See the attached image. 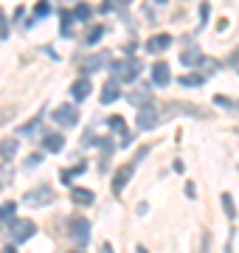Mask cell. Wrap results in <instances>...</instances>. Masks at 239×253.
Instances as JSON below:
<instances>
[{"instance_id":"8992f818","label":"cell","mask_w":239,"mask_h":253,"mask_svg":"<svg viewBox=\"0 0 239 253\" xmlns=\"http://www.w3.org/2000/svg\"><path fill=\"white\" fill-rule=\"evenodd\" d=\"M132 169H135V166H132V163H127V166H121L119 172H116V177H113V191H116V194H121V191H124V186H127L129 177H132Z\"/></svg>"},{"instance_id":"f1b7e54d","label":"cell","mask_w":239,"mask_h":253,"mask_svg":"<svg viewBox=\"0 0 239 253\" xmlns=\"http://www.w3.org/2000/svg\"><path fill=\"white\" fill-rule=\"evenodd\" d=\"M0 37H9V28H6V14L0 9Z\"/></svg>"},{"instance_id":"9c48e42d","label":"cell","mask_w":239,"mask_h":253,"mask_svg":"<svg viewBox=\"0 0 239 253\" xmlns=\"http://www.w3.org/2000/svg\"><path fill=\"white\" fill-rule=\"evenodd\" d=\"M169 79H172V73H169V65H155V68H152V82H155L158 87H166V84H169Z\"/></svg>"},{"instance_id":"4fadbf2b","label":"cell","mask_w":239,"mask_h":253,"mask_svg":"<svg viewBox=\"0 0 239 253\" xmlns=\"http://www.w3.org/2000/svg\"><path fill=\"white\" fill-rule=\"evenodd\" d=\"M14 152H17V138H6V141L0 144V155H3L6 161H11V158H14Z\"/></svg>"},{"instance_id":"ba28073f","label":"cell","mask_w":239,"mask_h":253,"mask_svg":"<svg viewBox=\"0 0 239 253\" xmlns=\"http://www.w3.org/2000/svg\"><path fill=\"white\" fill-rule=\"evenodd\" d=\"M90 79H79V82H74V84H71V96H74L76 101H82V99H87V96H90Z\"/></svg>"},{"instance_id":"ffe728a7","label":"cell","mask_w":239,"mask_h":253,"mask_svg":"<svg viewBox=\"0 0 239 253\" xmlns=\"http://www.w3.org/2000/svg\"><path fill=\"white\" fill-rule=\"evenodd\" d=\"M222 208H225V214H228V219L237 217V208H234V197L231 194H222Z\"/></svg>"},{"instance_id":"d6986e66","label":"cell","mask_w":239,"mask_h":253,"mask_svg":"<svg viewBox=\"0 0 239 253\" xmlns=\"http://www.w3.org/2000/svg\"><path fill=\"white\" fill-rule=\"evenodd\" d=\"M177 82H180V84H186V87H200L202 76H200V73H192V76H180Z\"/></svg>"},{"instance_id":"3957f363","label":"cell","mask_w":239,"mask_h":253,"mask_svg":"<svg viewBox=\"0 0 239 253\" xmlns=\"http://www.w3.org/2000/svg\"><path fill=\"white\" fill-rule=\"evenodd\" d=\"M37 234V225L31 222V219H17L14 225H11V236H14V242H26L31 236Z\"/></svg>"},{"instance_id":"e575fe53","label":"cell","mask_w":239,"mask_h":253,"mask_svg":"<svg viewBox=\"0 0 239 253\" xmlns=\"http://www.w3.org/2000/svg\"><path fill=\"white\" fill-rule=\"evenodd\" d=\"M71 253H84V251H71Z\"/></svg>"},{"instance_id":"484cf974","label":"cell","mask_w":239,"mask_h":253,"mask_svg":"<svg viewBox=\"0 0 239 253\" xmlns=\"http://www.w3.org/2000/svg\"><path fill=\"white\" fill-rule=\"evenodd\" d=\"M82 172H84V163H79V166H76V169H71V172H65V169H62V174H59V177L68 183L71 177H74V174H82Z\"/></svg>"},{"instance_id":"2e32d148","label":"cell","mask_w":239,"mask_h":253,"mask_svg":"<svg viewBox=\"0 0 239 253\" xmlns=\"http://www.w3.org/2000/svg\"><path fill=\"white\" fill-rule=\"evenodd\" d=\"M116 99H119V87H116V82H107V84H104V93H101V101L110 104V101H116Z\"/></svg>"},{"instance_id":"4316f807","label":"cell","mask_w":239,"mask_h":253,"mask_svg":"<svg viewBox=\"0 0 239 253\" xmlns=\"http://www.w3.org/2000/svg\"><path fill=\"white\" fill-rule=\"evenodd\" d=\"M14 211H17V203H6L0 214H3V219H11V217H14Z\"/></svg>"},{"instance_id":"cb8c5ba5","label":"cell","mask_w":239,"mask_h":253,"mask_svg":"<svg viewBox=\"0 0 239 253\" xmlns=\"http://www.w3.org/2000/svg\"><path fill=\"white\" fill-rule=\"evenodd\" d=\"M101 34H104V26H96L90 34H87V42H90V45H96V42L101 40Z\"/></svg>"},{"instance_id":"836d02e7","label":"cell","mask_w":239,"mask_h":253,"mask_svg":"<svg viewBox=\"0 0 239 253\" xmlns=\"http://www.w3.org/2000/svg\"><path fill=\"white\" fill-rule=\"evenodd\" d=\"M0 228H3V214H0Z\"/></svg>"},{"instance_id":"5bb4252c","label":"cell","mask_w":239,"mask_h":253,"mask_svg":"<svg viewBox=\"0 0 239 253\" xmlns=\"http://www.w3.org/2000/svg\"><path fill=\"white\" fill-rule=\"evenodd\" d=\"M200 59H202L200 48H189V51L180 54V62H183V65H200Z\"/></svg>"},{"instance_id":"ac0fdd59","label":"cell","mask_w":239,"mask_h":253,"mask_svg":"<svg viewBox=\"0 0 239 253\" xmlns=\"http://www.w3.org/2000/svg\"><path fill=\"white\" fill-rule=\"evenodd\" d=\"M65 37L74 34V14H68V11H62V28H59Z\"/></svg>"},{"instance_id":"7a4b0ae2","label":"cell","mask_w":239,"mask_h":253,"mask_svg":"<svg viewBox=\"0 0 239 253\" xmlns=\"http://www.w3.org/2000/svg\"><path fill=\"white\" fill-rule=\"evenodd\" d=\"M54 200V189H48V186H40V189H34V191H28L26 197H23V206H48Z\"/></svg>"},{"instance_id":"30bf717a","label":"cell","mask_w":239,"mask_h":253,"mask_svg":"<svg viewBox=\"0 0 239 253\" xmlns=\"http://www.w3.org/2000/svg\"><path fill=\"white\" fill-rule=\"evenodd\" d=\"M62 146H65V138L56 135V132H51V135L42 138V149H45V152H59Z\"/></svg>"},{"instance_id":"8fae6325","label":"cell","mask_w":239,"mask_h":253,"mask_svg":"<svg viewBox=\"0 0 239 253\" xmlns=\"http://www.w3.org/2000/svg\"><path fill=\"white\" fill-rule=\"evenodd\" d=\"M129 104H138V107H149V90L147 87H138V90L127 93Z\"/></svg>"},{"instance_id":"83f0119b","label":"cell","mask_w":239,"mask_h":253,"mask_svg":"<svg viewBox=\"0 0 239 253\" xmlns=\"http://www.w3.org/2000/svg\"><path fill=\"white\" fill-rule=\"evenodd\" d=\"M110 126H113V129H119V132H124V118H121V116H113V118H110Z\"/></svg>"},{"instance_id":"7c38bea8","label":"cell","mask_w":239,"mask_h":253,"mask_svg":"<svg viewBox=\"0 0 239 253\" xmlns=\"http://www.w3.org/2000/svg\"><path fill=\"white\" fill-rule=\"evenodd\" d=\"M71 200H74V203H79V206H90L96 197H93L90 189H74V191H71Z\"/></svg>"},{"instance_id":"603a6c76","label":"cell","mask_w":239,"mask_h":253,"mask_svg":"<svg viewBox=\"0 0 239 253\" xmlns=\"http://www.w3.org/2000/svg\"><path fill=\"white\" fill-rule=\"evenodd\" d=\"M74 17H76V20H90V9H87L84 3H79V6L74 9Z\"/></svg>"},{"instance_id":"44dd1931","label":"cell","mask_w":239,"mask_h":253,"mask_svg":"<svg viewBox=\"0 0 239 253\" xmlns=\"http://www.w3.org/2000/svg\"><path fill=\"white\" fill-rule=\"evenodd\" d=\"M40 121H42V116H37L31 124H26V126H20V135H34L37 132V126H40Z\"/></svg>"},{"instance_id":"e0dca14e","label":"cell","mask_w":239,"mask_h":253,"mask_svg":"<svg viewBox=\"0 0 239 253\" xmlns=\"http://www.w3.org/2000/svg\"><path fill=\"white\" fill-rule=\"evenodd\" d=\"M104 59H107V54H96V56H90V59H87V62H84V71H87V73L99 71L101 65H104Z\"/></svg>"},{"instance_id":"7402d4cb","label":"cell","mask_w":239,"mask_h":253,"mask_svg":"<svg viewBox=\"0 0 239 253\" xmlns=\"http://www.w3.org/2000/svg\"><path fill=\"white\" fill-rule=\"evenodd\" d=\"M113 68V82L116 79H124V71H127V62H110Z\"/></svg>"},{"instance_id":"5b68a950","label":"cell","mask_w":239,"mask_h":253,"mask_svg":"<svg viewBox=\"0 0 239 253\" xmlns=\"http://www.w3.org/2000/svg\"><path fill=\"white\" fill-rule=\"evenodd\" d=\"M158 121H160V118H158V113L152 107H141L138 118H135V124H138L141 129H155Z\"/></svg>"},{"instance_id":"6da1fadb","label":"cell","mask_w":239,"mask_h":253,"mask_svg":"<svg viewBox=\"0 0 239 253\" xmlns=\"http://www.w3.org/2000/svg\"><path fill=\"white\" fill-rule=\"evenodd\" d=\"M54 121L62 124L65 129H71V126H76V121H79V113H76L74 104H59V107L54 110Z\"/></svg>"},{"instance_id":"277c9868","label":"cell","mask_w":239,"mask_h":253,"mask_svg":"<svg viewBox=\"0 0 239 253\" xmlns=\"http://www.w3.org/2000/svg\"><path fill=\"white\" fill-rule=\"evenodd\" d=\"M68 234H71L74 242L84 245V242H87V236H90V222H87L84 217H76L74 222H71V231H68Z\"/></svg>"},{"instance_id":"4dcf8cb0","label":"cell","mask_w":239,"mask_h":253,"mask_svg":"<svg viewBox=\"0 0 239 253\" xmlns=\"http://www.w3.org/2000/svg\"><path fill=\"white\" fill-rule=\"evenodd\" d=\"M205 17H208V6L202 3V6H200V20H205Z\"/></svg>"},{"instance_id":"d6a6232c","label":"cell","mask_w":239,"mask_h":253,"mask_svg":"<svg viewBox=\"0 0 239 253\" xmlns=\"http://www.w3.org/2000/svg\"><path fill=\"white\" fill-rule=\"evenodd\" d=\"M237 71H239V54H237Z\"/></svg>"},{"instance_id":"1f68e13d","label":"cell","mask_w":239,"mask_h":253,"mask_svg":"<svg viewBox=\"0 0 239 253\" xmlns=\"http://www.w3.org/2000/svg\"><path fill=\"white\" fill-rule=\"evenodd\" d=\"M3 253H17V251H14V248H3Z\"/></svg>"},{"instance_id":"9a60e30c","label":"cell","mask_w":239,"mask_h":253,"mask_svg":"<svg viewBox=\"0 0 239 253\" xmlns=\"http://www.w3.org/2000/svg\"><path fill=\"white\" fill-rule=\"evenodd\" d=\"M141 73V62L138 59H127V71H124V82H135Z\"/></svg>"},{"instance_id":"52a82bcc","label":"cell","mask_w":239,"mask_h":253,"mask_svg":"<svg viewBox=\"0 0 239 253\" xmlns=\"http://www.w3.org/2000/svg\"><path fill=\"white\" fill-rule=\"evenodd\" d=\"M169 45H172V37L169 34H158V37H149L147 40V51H152V54L155 51H166Z\"/></svg>"},{"instance_id":"d4e9b609","label":"cell","mask_w":239,"mask_h":253,"mask_svg":"<svg viewBox=\"0 0 239 253\" xmlns=\"http://www.w3.org/2000/svg\"><path fill=\"white\" fill-rule=\"evenodd\" d=\"M51 14V6H48L45 0L42 3H37V9H34V17H48Z\"/></svg>"},{"instance_id":"f546056e","label":"cell","mask_w":239,"mask_h":253,"mask_svg":"<svg viewBox=\"0 0 239 253\" xmlns=\"http://www.w3.org/2000/svg\"><path fill=\"white\" fill-rule=\"evenodd\" d=\"M26 163H28V166H37V163H40V155H31Z\"/></svg>"}]
</instances>
